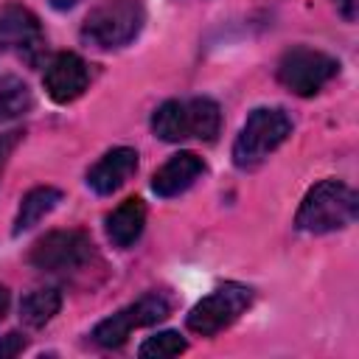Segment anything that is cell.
<instances>
[{"instance_id": "obj_1", "label": "cell", "mask_w": 359, "mask_h": 359, "mask_svg": "<svg viewBox=\"0 0 359 359\" xmlns=\"http://www.w3.org/2000/svg\"><path fill=\"white\" fill-rule=\"evenodd\" d=\"M356 194L339 180H323L317 182L300 202L294 224L303 233H331L342 230L356 219Z\"/></svg>"}, {"instance_id": "obj_2", "label": "cell", "mask_w": 359, "mask_h": 359, "mask_svg": "<svg viewBox=\"0 0 359 359\" xmlns=\"http://www.w3.org/2000/svg\"><path fill=\"white\" fill-rule=\"evenodd\" d=\"M292 135V118L278 107H261L250 112L233 143V163L238 168L261 165L286 137Z\"/></svg>"}, {"instance_id": "obj_3", "label": "cell", "mask_w": 359, "mask_h": 359, "mask_svg": "<svg viewBox=\"0 0 359 359\" xmlns=\"http://www.w3.org/2000/svg\"><path fill=\"white\" fill-rule=\"evenodd\" d=\"M143 22H146V11L137 0H104L87 14L81 25V36L95 48L112 50L129 45L140 34Z\"/></svg>"}, {"instance_id": "obj_4", "label": "cell", "mask_w": 359, "mask_h": 359, "mask_svg": "<svg viewBox=\"0 0 359 359\" xmlns=\"http://www.w3.org/2000/svg\"><path fill=\"white\" fill-rule=\"evenodd\" d=\"M252 303V289L244 283H222L210 294H205L191 311H188V328L199 337H213L233 325Z\"/></svg>"}, {"instance_id": "obj_5", "label": "cell", "mask_w": 359, "mask_h": 359, "mask_svg": "<svg viewBox=\"0 0 359 359\" xmlns=\"http://www.w3.org/2000/svg\"><path fill=\"white\" fill-rule=\"evenodd\" d=\"M337 70L339 65L334 56L314 50V48H292L278 62V81L294 95L309 98L320 93L337 76Z\"/></svg>"}, {"instance_id": "obj_6", "label": "cell", "mask_w": 359, "mask_h": 359, "mask_svg": "<svg viewBox=\"0 0 359 359\" xmlns=\"http://www.w3.org/2000/svg\"><path fill=\"white\" fill-rule=\"evenodd\" d=\"M168 300L165 294L160 292H149L143 297H137L135 303L123 306L121 311L109 314L107 320H101L95 328H93V342L101 345V348H121L129 334L135 328H143V325H154L160 323L165 314H168Z\"/></svg>"}, {"instance_id": "obj_7", "label": "cell", "mask_w": 359, "mask_h": 359, "mask_svg": "<svg viewBox=\"0 0 359 359\" xmlns=\"http://www.w3.org/2000/svg\"><path fill=\"white\" fill-rule=\"evenodd\" d=\"M0 48L36 65L45 50V34L36 14L20 3L0 6Z\"/></svg>"}, {"instance_id": "obj_8", "label": "cell", "mask_w": 359, "mask_h": 359, "mask_svg": "<svg viewBox=\"0 0 359 359\" xmlns=\"http://www.w3.org/2000/svg\"><path fill=\"white\" fill-rule=\"evenodd\" d=\"M93 255V241L84 230H50L31 247V264L36 269L62 272L87 264Z\"/></svg>"}, {"instance_id": "obj_9", "label": "cell", "mask_w": 359, "mask_h": 359, "mask_svg": "<svg viewBox=\"0 0 359 359\" xmlns=\"http://www.w3.org/2000/svg\"><path fill=\"white\" fill-rule=\"evenodd\" d=\"M87 81H90V73H87V65L81 56L65 50V53H56L48 67H45V76H42V84H45V93L56 101V104H70L76 101L84 90H87Z\"/></svg>"}, {"instance_id": "obj_10", "label": "cell", "mask_w": 359, "mask_h": 359, "mask_svg": "<svg viewBox=\"0 0 359 359\" xmlns=\"http://www.w3.org/2000/svg\"><path fill=\"white\" fill-rule=\"evenodd\" d=\"M137 171V151L129 149V146H118V149H109L90 171H87V185L107 196V194H115L132 174Z\"/></svg>"}, {"instance_id": "obj_11", "label": "cell", "mask_w": 359, "mask_h": 359, "mask_svg": "<svg viewBox=\"0 0 359 359\" xmlns=\"http://www.w3.org/2000/svg\"><path fill=\"white\" fill-rule=\"evenodd\" d=\"M205 174V163L202 157H196L194 151H180L174 154L165 165H160L151 177V188L157 196H180L182 191H188L199 177Z\"/></svg>"}, {"instance_id": "obj_12", "label": "cell", "mask_w": 359, "mask_h": 359, "mask_svg": "<svg viewBox=\"0 0 359 359\" xmlns=\"http://www.w3.org/2000/svg\"><path fill=\"white\" fill-rule=\"evenodd\" d=\"M143 227H146V205H143L137 196L123 199V202L107 216V236H109V241H112L115 247H121V250L132 247V244L140 238Z\"/></svg>"}, {"instance_id": "obj_13", "label": "cell", "mask_w": 359, "mask_h": 359, "mask_svg": "<svg viewBox=\"0 0 359 359\" xmlns=\"http://www.w3.org/2000/svg\"><path fill=\"white\" fill-rule=\"evenodd\" d=\"M62 202V191L53 188V185H39V188H31L22 202H20V210L14 216V233H22V230H31L39 219H45L56 205Z\"/></svg>"}, {"instance_id": "obj_14", "label": "cell", "mask_w": 359, "mask_h": 359, "mask_svg": "<svg viewBox=\"0 0 359 359\" xmlns=\"http://www.w3.org/2000/svg\"><path fill=\"white\" fill-rule=\"evenodd\" d=\"M62 306V292L53 289V286H45V289H34L22 297L20 303V317L25 325L31 328H42L45 323L53 320V314L59 311Z\"/></svg>"}, {"instance_id": "obj_15", "label": "cell", "mask_w": 359, "mask_h": 359, "mask_svg": "<svg viewBox=\"0 0 359 359\" xmlns=\"http://www.w3.org/2000/svg\"><path fill=\"white\" fill-rule=\"evenodd\" d=\"M151 132L165 143H180L188 137L185 101H165L151 115Z\"/></svg>"}, {"instance_id": "obj_16", "label": "cell", "mask_w": 359, "mask_h": 359, "mask_svg": "<svg viewBox=\"0 0 359 359\" xmlns=\"http://www.w3.org/2000/svg\"><path fill=\"white\" fill-rule=\"evenodd\" d=\"M185 118H188V137L199 140H213L219 135V107L210 98H191L185 101Z\"/></svg>"}, {"instance_id": "obj_17", "label": "cell", "mask_w": 359, "mask_h": 359, "mask_svg": "<svg viewBox=\"0 0 359 359\" xmlns=\"http://www.w3.org/2000/svg\"><path fill=\"white\" fill-rule=\"evenodd\" d=\"M31 109V90L22 79L6 76L0 79V123L14 121Z\"/></svg>"}, {"instance_id": "obj_18", "label": "cell", "mask_w": 359, "mask_h": 359, "mask_svg": "<svg viewBox=\"0 0 359 359\" xmlns=\"http://www.w3.org/2000/svg\"><path fill=\"white\" fill-rule=\"evenodd\" d=\"M188 348V342L177 334V331H160L154 337H149L140 345V359H168V356H180Z\"/></svg>"}, {"instance_id": "obj_19", "label": "cell", "mask_w": 359, "mask_h": 359, "mask_svg": "<svg viewBox=\"0 0 359 359\" xmlns=\"http://www.w3.org/2000/svg\"><path fill=\"white\" fill-rule=\"evenodd\" d=\"M25 348V339L20 337V334H6V337H0V359H6V356H17L20 351Z\"/></svg>"}, {"instance_id": "obj_20", "label": "cell", "mask_w": 359, "mask_h": 359, "mask_svg": "<svg viewBox=\"0 0 359 359\" xmlns=\"http://www.w3.org/2000/svg\"><path fill=\"white\" fill-rule=\"evenodd\" d=\"M20 137H22V132H8V135H0V171H3L6 160H8V154L14 151V146L20 143Z\"/></svg>"}, {"instance_id": "obj_21", "label": "cell", "mask_w": 359, "mask_h": 359, "mask_svg": "<svg viewBox=\"0 0 359 359\" xmlns=\"http://www.w3.org/2000/svg\"><path fill=\"white\" fill-rule=\"evenodd\" d=\"M334 6H337V11H339L348 22H353L356 14H359V0H334Z\"/></svg>"}, {"instance_id": "obj_22", "label": "cell", "mask_w": 359, "mask_h": 359, "mask_svg": "<svg viewBox=\"0 0 359 359\" xmlns=\"http://www.w3.org/2000/svg\"><path fill=\"white\" fill-rule=\"evenodd\" d=\"M8 311V289L6 286H0V317Z\"/></svg>"}, {"instance_id": "obj_23", "label": "cell", "mask_w": 359, "mask_h": 359, "mask_svg": "<svg viewBox=\"0 0 359 359\" xmlns=\"http://www.w3.org/2000/svg\"><path fill=\"white\" fill-rule=\"evenodd\" d=\"M79 0H50V6L53 8H59V11H65V8H73Z\"/></svg>"}]
</instances>
